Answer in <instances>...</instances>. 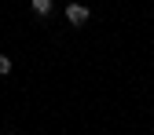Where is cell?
Returning <instances> with one entry per match:
<instances>
[{
	"label": "cell",
	"mask_w": 154,
	"mask_h": 135,
	"mask_svg": "<svg viewBox=\"0 0 154 135\" xmlns=\"http://www.w3.org/2000/svg\"><path fill=\"white\" fill-rule=\"evenodd\" d=\"M4 73H11V59H8V55H0V77H4Z\"/></svg>",
	"instance_id": "obj_3"
},
{
	"label": "cell",
	"mask_w": 154,
	"mask_h": 135,
	"mask_svg": "<svg viewBox=\"0 0 154 135\" xmlns=\"http://www.w3.org/2000/svg\"><path fill=\"white\" fill-rule=\"evenodd\" d=\"M66 22H70V26H85V22H88V7L77 4V0L66 4Z\"/></svg>",
	"instance_id": "obj_1"
},
{
	"label": "cell",
	"mask_w": 154,
	"mask_h": 135,
	"mask_svg": "<svg viewBox=\"0 0 154 135\" xmlns=\"http://www.w3.org/2000/svg\"><path fill=\"white\" fill-rule=\"evenodd\" d=\"M29 7H33V15H48L51 11V0H29Z\"/></svg>",
	"instance_id": "obj_2"
}]
</instances>
